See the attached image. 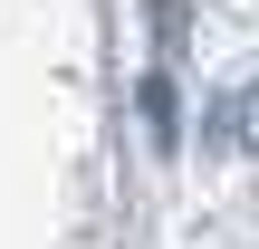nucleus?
I'll list each match as a JSON object with an SVG mask.
<instances>
[{"mask_svg": "<svg viewBox=\"0 0 259 249\" xmlns=\"http://www.w3.org/2000/svg\"><path fill=\"white\" fill-rule=\"evenodd\" d=\"M135 106H144V134H154V154H173V144H183V125H173V77H163V67H144Z\"/></svg>", "mask_w": 259, "mask_h": 249, "instance_id": "1", "label": "nucleus"}, {"mask_svg": "<svg viewBox=\"0 0 259 249\" xmlns=\"http://www.w3.org/2000/svg\"><path fill=\"white\" fill-rule=\"evenodd\" d=\"M144 19H154V48L173 58V48H183V29H192V0H144Z\"/></svg>", "mask_w": 259, "mask_h": 249, "instance_id": "3", "label": "nucleus"}, {"mask_svg": "<svg viewBox=\"0 0 259 249\" xmlns=\"http://www.w3.org/2000/svg\"><path fill=\"white\" fill-rule=\"evenodd\" d=\"M221 144H231V154H259V86H240V96L221 106Z\"/></svg>", "mask_w": 259, "mask_h": 249, "instance_id": "2", "label": "nucleus"}]
</instances>
